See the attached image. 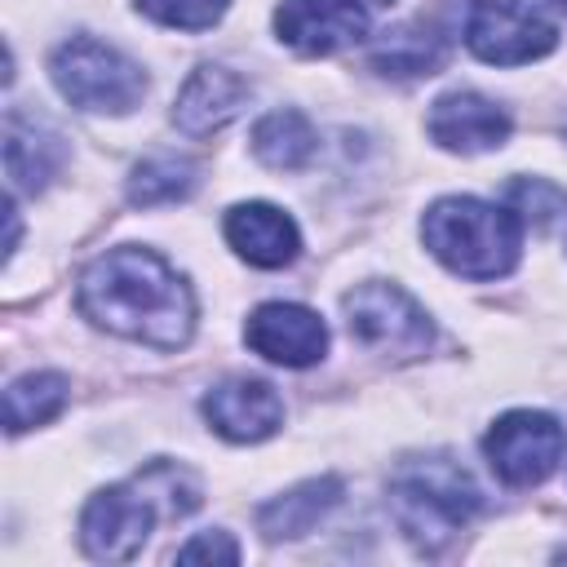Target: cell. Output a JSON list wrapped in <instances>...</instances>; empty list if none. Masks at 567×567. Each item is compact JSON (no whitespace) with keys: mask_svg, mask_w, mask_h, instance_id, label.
<instances>
[{"mask_svg":"<svg viewBox=\"0 0 567 567\" xmlns=\"http://www.w3.org/2000/svg\"><path fill=\"white\" fill-rule=\"evenodd\" d=\"M80 310L97 328L155 350L186 346L195 328V297L186 279L159 252L137 244L102 252L80 275Z\"/></svg>","mask_w":567,"mask_h":567,"instance_id":"6da1fadb","label":"cell"},{"mask_svg":"<svg viewBox=\"0 0 567 567\" xmlns=\"http://www.w3.org/2000/svg\"><path fill=\"white\" fill-rule=\"evenodd\" d=\"M199 505V483L190 470L155 461L128 483L97 492L80 514V540L93 558L124 563L142 549L155 518H182Z\"/></svg>","mask_w":567,"mask_h":567,"instance_id":"7a4b0ae2","label":"cell"},{"mask_svg":"<svg viewBox=\"0 0 567 567\" xmlns=\"http://www.w3.org/2000/svg\"><path fill=\"white\" fill-rule=\"evenodd\" d=\"M425 248L461 279L509 275L523 248V221L509 204H487L470 195H447L421 217Z\"/></svg>","mask_w":567,"mask_h":567,"instance_id":"3957f363","label":"cell"},{"mask_svg":"<svg viewBox=\"0 0 567 567\" xmlns=\"http://www.w3.org/2000/svg\"><path fill=\"white\" fill-rule=\"evenodd\" d=\"M478 505H483V496H478L474 478L452 456L399 461V470L390 478V509H394L403 536L425 554L443 549L478 514Z\"/></svg>","mask_w":567,"mask_h":567,"instance_id":"277c9868","label":"cell"},{"mask_svg":"<svg viewBox=\"0 0 567 567\" xmlns=\"http://www.w3.org/2000/svg\"><path fill=\"white\" fill-rule=\"evenodd\" d=\"M53 84L58 93L80 106V111H102V115H124L142 102L146 93V75L133 58H124L120 49L93 40V35H75L66 44L53 49Z\"/></svg>","mask_w":567,"mask_h":567,"instance_id":"5b68a950","label":"cell"},{"mask_svg":"<svg viewBox=\"0 0 567 567\" xmlns=\"http://www.w3.org/2000/svg\"><path fill=\"white\" fill-rule=\"evenodd\" d=\"M346 323L368 350L385 359H416L430 350L434 328L430 315L399 284H359L346 292Z\"/></svg>","mask_w":567,"mask_h":567,"instance_id":"8992f818","label":"cell"},{"mask_svg":"<svg viewBox=\"0 0 567 567\" xmlns=\"http://www.w3.org/2000/svg\"><path fill=\"white\" fill-rule=\"evenodd\" d=\"M465 44L492 66H518L545 58L558 44V31L527 0H474L465 13Z\"/></svg>","mask_w":567,"mask_h":567,"instance_id":"52a82bcc","label":"cell"},{"mask_svg":"<svg viewBox=\"0 0 567 567\" xmlns=\"http://www.w3.org/2000/svg\"><path fill=\"white\" fill-rule=\"evenodd\" d=\"M563 425L545 412H505L487 439H483V452H487V465L501 483L509 487H532L540 478L554 474L558 456H563Z\"/></svg>","mask_w":567,"mask_h":567,"instance_id":"ba28073f","label":"cell"},{"mask_svg":"<svg viewBox=\"0 0 567 567\" xmlns=\"http://www.w3.org/2000/svg\"><path fill=\"white\" fill-rule=\"evenodd\" d=\"M244 341L270 359V363H284V368H310L323 359L328 350V328L315 310L306 306H292V301H266L248 315V328H244Z\"/></svg>","mask_w":567,"mask_h":567,"instance_id":"9c48e42d","label":"cell"},{"mask_svg":"<svg viewBox=\"0 0 567 567\" xmlns=\"http://www.w3.org/2000/svg\"><path fill=\"white\" fill-rule=\"evenodd\" d=\"M275 31L297 53L323 58L368 31V9L359 0H284L275 9Z\"/></svg>","mask_w":567,"mask_h":567,"instance_id":"30bf717a","label":"cell"},{"mask_svg":"<svg viewBox=\"0 0 567 567\" xmlns=\"http://www.w3.org/2000/svg\"><path fill=\"white\" fill-rule=\"evenodd\" d=\"M204 416L230 443H261L284 425V403L266 381L230 377L204 394Z\"/></svg>","mask_w":567,"mask_h":567,"instance_id":"8fae6325","label":"cell"},{"mask_svg":"<svg viewBox=\"0 0 567 567\" xmlns=\"http://www.w3.org/2000/svg\"><path fill=\"white\" fill-rule=\"evenodd\" d=\"M430 137L447 151L478 155L509 137V115L483 93H443L430 111Z\"/></svg>","mask_w":567,"mask_h":567,"instance_id":"7c38bea8","label":"cell"},{"mask_svg":"<svg viewBox=\"0 0 567 567\" xmlns=\"http://www.w3.org/2000/svg\"><path fill=\"white\" fill-rule=\"evenodd\" d=\"M248 102V80L230 66H199L190 71V80L182 84L177 102H173V124L190 137L217 133L221 124H230Z\"/></svg>","mask_w":567,"mask_h":567,"instance_id":"4fadbf2b","label":"cell"},{"mask_svg":"<svg viewBox=\"0 0 567 567\" xmlns=\"http://www.w3.org/2000/svg\"><path fill=\"white\" fill-rule=\"evenodd\" d=\"M226 239L248 266H261V270L288 266L297 257V248H301L297 221L275 204H239V208H230L226 213Z\"/></svg>","mask_w":567,"mask_h":567,"instance_id":"5bb4252c","label":"cell"},{"mask_svg":"<svg viewBox=\"0 0 567 567\" xmlns=\"http://www.w3.org/2000/svg\"><path fill=\"white\" fill-rule=\"evenodd\" d=\"M66 159V146L53 128L40 120H27L18 111L4 115V173L13 190H44Z\"/></svg>","mask_w":567,"mask_h":567,"instance_id":"9a60e30c","label":"cell"},{"mask_svg":"<svg viewBox=\"0 0 567 567\" xmlns=\"http://www.w3.org/2000/svg\"><path fill=\"white\" fill-rule=\"evenodd\" d=\"M337 505H341V478L323 474V478H310V483L266 501L257 509V527H261L266 540H297Z\"/></svg>","mask_w":567,"mask_h":567,"instance_id":"2e32d148","label":"cell"},{"mask_svg":"<svg viewBox=\"0 0 567 567\" xmlns=\"http://www.w3.org/2000/svg\"><path fill=\"white\" fill-rule=\"evenodd\" d=\"M447 58V44L439 31L421 27V22H403L394 31H381V40L372 44V66L381 75L394 80H416V75H434Z\"/></svg>","mask_w":567,"mask_h":567,"instance_id":"e0dca14e","label":"cell"},{"mask_svg":"<svg viewBox=\"0 0 567 567\" xmlns=\"http://www.w3.org/2000/svg\"><path fill=\"white\" fill-rule=\"evenodd\" d=\"M319 137H315V124L284 106V111H270L257 120L252 128V155L266 164V168H279V173H292V168H306L310 155H315Z\"/></svg>","mask_w":567,"mask_h":567,"instance_id":"ac0fdd59","label":"cell"},{"mask_svg":"<svg viewBox=\"0 0 567 567\" xmlns=\"http://www.w3.org/2000/svg\"><path fill=\"white\" fill-rule=\"evenodd\" d=\"M66 403V377L62 372H31V377H18L9 390H4V425L9 434H22L31 425H44L62 412Z\"/></svg>","mask_w":567,"mask_h":567,"instance_id":"d6986e66","label":"cell"},{"mask_svg":"<svg viewBox=\"0 0 567 567\" xmlns=\"http://www.w3.org/2000/svg\"><path fill=\"white\" fill-rule=\"evenodd\" d=\"M190 190H195V164H186L177 155H155V159L137 164L128 177V204H137V208L177 204Z\"/></svg>","mask_w":567,"mask_h":567,"instance_id":"ffe728a7","label":"cell"},{"mask_svg":"<svg viewBox=\"0 0 567 567\" xmlns=\"http://www.w3.org/2000/svg\"><path fill=\"white\" fill-rule=\"evenodd\" d=\"M505 204L518 213L523 226L545 230V226H554L567 213V190H558L545 177H518V182L505 186Z\"/></svg>","mask_w":567,"mask_h":567,"instance_id":"44dd1931","label":"cell"},{"mask_svg":"<svg viewBox=\"0 0 567 567\" xmlns=\"http://www.w3.org/2000/svg\"><path fill=\"white\" fill-rule=\"evenodd\" d=\"M230 0H137V9L177 31H204L226 13Z\"/></svg>","mask_w":567,"mask_h":567,"instance_id":"7402d4cb","label":"cell"},{"mask_svg":"<svg viewBox=\"0 0 567 567\" xmlns=\"http://www.w3.org/2000/svg\"><path fill=\"white\" fill-rule=\"evenodd\" d=\"M199 558L239 563V545L230 540V532H199L195 540H186V545L177 549V563H199Z\"/></svg>","mask_w":567,"mask_h":567,"instance_id":"603a6c76","label":"cell"},{"mask_svg":"<svg viewBox=\"0 0 567 567\" xmlns=\"http://www.w3.org/2000/svg\"><path fill=\"white\" fill-rule=\"evenodd\" d=\"M363 9H385V4H394V0H359Z\"/></svg>","mask_w":567,"mask_h":567,"instance_id":"cb8c5ba5","label":"cell"},{"mask_svg":"<svg viewBox=\"0 0 567 567\" xmlns=\"http://www.w3.org/2000/svg\"><path fill=\"white\" fill-rule=\"evenodd\" d=\"M554 4H558V9H563V13H567V0H554Z\"/></svg>","mask_w":567,"mask_h":567,"instance_id":"d4e9b609","label":"cell"}]
</instances>
